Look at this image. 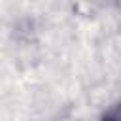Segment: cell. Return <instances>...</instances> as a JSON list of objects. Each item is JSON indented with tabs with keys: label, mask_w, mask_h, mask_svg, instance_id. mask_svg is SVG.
<instances>
[{
	"label": "cell",
	"mask_w": 121,
	"mask_h": 121,
	"mask_svg": "<svg viewBox=\"0 0 121 121\" xmlns=\"http://www.w3.org/2000/svg\"><path fill=\"white\" fill-rule=\"evenodd\" d=\"M98 121H121V100H115L110 106H106V110H102Z\"/></svg>",
	"instance_id": "obj_1"
}]
</instances>
